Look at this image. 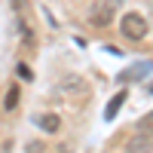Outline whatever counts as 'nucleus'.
Listing matches in <instances>:
<instances>
[{
	"mask_svg": "<svg viewBox=\"0 0 153 153\" xmlns=\"http://www.w3.org/2000/svg\"><path fill=\"white\" fill-rule=\"evenodd\" d=\"M12 9H16V16H19V37H22V46H25V49H34L37 37H34V25H31L28 0H12Z\"/></svg>",
	"mask_w": 153,
	"mask_h": 153,
	"instance_id": "nucleus-1",
	"label": "nucleus"
},
{
	"mask_svg": "<svg viewBox=\"0 0 153 153\" xmlns=\"http://www.w3.org/2000/svg\"><path fill=\"white\" fill-rule=\"evenodd\" d=\"M120 31H123L126 40L138 43V40H144V37H147L150 28H147V19H144V16H138V12H126L123 22H120Z\"/></svg>",
	"mask_w": 153,
	"mask_h": 153,
	"instance_id": "nucleus-2",
	"label": "nucleus"
},
{
	"mask_svg": "<svg viewBox=\"0 0 153 153\" xmlns=\"http://www.w3.org/2000/svg\"><path fill=\"white\" fill-rule=\"evenodd\" d=\"M89 22L95 25V28H107V25L113 22V6L110 3H92V9H89Z\"/></svg>",
	"mask_w": 153,
	"mask_h": 153,
	"instance_id": "nucleus-3",
	"label": "nucleus"
},
{
	"mask_svg": "<svg viewBox=\"0 0 153 153\" xmlns=\"http://www.w3.org/2000/svg\"><path fill=\"white\" fill-rule=\"evenodd\" d=\"M37 126H40L46 135H55L61 129V117H55V113H43V117H37Z\"/></svg>",
	"mask_w": 153,
	"mask_h": 153,
	"instance_id": "nucleus-4",
	"label": "nucleus"
},
{
	"mask_svg": "<svg viewBox=\"0 0 153 153\" xmlns=\"http://www.w3.org/2000/svg\"><path fill=\"white\" fill-rule=\"evenodd\" d=\"M153 147V138L147 135V132H141V135H135L132 141H129V150H150Z\"/></svg>",
	"mask_w": 153,
	"mask_h": 153,
	"instance_id": "nucleus-5",
	"label": "nucleus"
},
{
	"mask_svg": "<svg viewBox=\"0 0 153 153\" xmlns=\"http://www.w3.org/2000/svg\"><path fill=\"white\" fill-rule=\"evenodd\" d=\"M123 101H126V92H120V95L110 98V104H107V110H104V120H113V117H117L120 107H123Z\"/></svg>",
	"mask_w": 153,
	"mask_h": 153,
	"instance_id": "nucleus-6",
	"label": "nucleus"
},
{
	"mask_svg": "<svg viewBox=\"0 0 153 153\" xmlns=\"http://www.w3.org/2000/svg\"><path fill=\"white\" fill-rule=\"evenodd\" d=\"M3 107H6V110H16V107H19V86H9V89H6Z\"/></svg>",
	"mask_w": 153,
	"mask_h": 153,
	"instance_id": "nucleus-7",
	"label": "nucleus"
},
{
	"mask_svg": "<svg viewBox=\"0 0 153 153\" xmlns=\"http://www.w3.org/2000/svg\"><path fill=\"white\" fill-rule=\"evenodd\" d=\"M138 132H147V135L153 138V110L147 113V117H141V120H138Z\"/></svg>",
	"mask_w": 153,
	"mask_h": 153,
	"instance_id": "nucleus-8",
	"label": "nucleus"
}]
</instances>
